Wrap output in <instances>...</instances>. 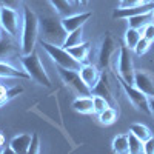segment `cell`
<instances>
[{
  "instance_id": "cell-1",
  "label": "cell",
  "mask_w": 154,
  "mask_h": 154,
  "mask_svg": "<svg viewBox=\"0 0 154 154\" xmlns=\"http://www.w3.org/2000/svg\"><path fill=\"white\" fill-rule=\"evenodd\" d=\"M38 38V17L28 6H23L22 29H20V53L22 56L31 54Z\"/></svg>"
},
{
  "instance_id": "cell-2",
  "label": "cell",
  "mask_w": 154,
  "mask_h": 154,
  "mask_svg": "<svg viewBox=\"0 0 154 154\" xmlns=\"http://www.w3.org/2000/svg\"><path fill=\"white\" fill-rule=\"evenodd\" d=\"M68 32L62 25V20L56 19V16H45L38 19V38L43 42H49L54 45H63Z\"/></svg>"
},
{
  "instance_id": "cell-3",
  "label": "cell",
  "mask_w": 154,
  "mask_h": 154,
  "mask_svg": "<svg viewBox=\"0 0 154 154\" xmlns=\"http://www.w3.org/2000/svg\"><path fill=\"white\" fill-rule=\"evenodd\" d=\"M19 59H20L23 69L29 74V77L35 83H38L40 86H45V88L51 86V79H49L48 72L45 71V66L42 65V60L35 51H32L31 54L20 56Z\"/></svg>"
},
{
  "instance_id": "cell-4",
  "label": "cell",
  "mask_w": 154,
  "mask_h": 154,
  "mask_svg": "<svg viewBox=\"0 0 154 154\" xmlns=\"http://www.w3.org/2000/svg\"><path fill=\"white\" fill-rule=\"evenodd\" d=\"M40 45L46 51V54L51 57V60L57 65V68L79 71L80 66L83 65V63H80L79 60H75L69 54V51L66 48H63L60 45H54V43H49V42H43V40H40Z\"/></svg>"
},
{
  "instance_id": "cell-5",
  "label": "cell",
  "mask_w": 154,
  "mask_h": 154,
  "mask_svg": "<svg viewBox=\"0 0 154 154\" xmlns=\"http://www.w3.org/2000/svg\"><path fill=\"white\" fill-rule=\"evenodd\" d=\"M116 71L119 74V79L134 85V63H133V56L131 49L128 46H119V54L116 57Z\"/></svg>"
},
{
  "instance_id": "cell-6",
  "label": "cell",
  "mask_w": 154,
  "mask_h": 154,
  "mask_svg": "<svg viewBox=\"0 0 154 154\" xmlns=\"http://www.w3.org/2000/svg\"><path fill=\"white\" fill-rule=\"evenodd\" d=\"M0 28L8 35L17 38L22 29V16L14 8L0 6Z\"/></svg>"
},
{
  "instance_id": "cell-7",
  "label": "cell",
  "mask_w": 154,
  "mask_h": 154,
  "mask_svg": "<svg viewBox=\"0 0 154 154\" xmlns=\"http://www.w3.org/2000/svg\"><path fill=\"white\" fill-rule=\"evenodd\" d=\"M122 89H123V93L126 96V99L130 100V103L140 112H143L146 116H151V109H149V97L142 93L139 88H136L134 85H130V83H126L120 79H117Z\"/></svg>"
},
{
  "instance_id": "cell-8",
  "label": "cell",
  "mask_w": 154,
  "mask_h": 154,
  "mask_svg": "<svg viewBox=\"0 0 154 154\" xmlns=\"http://www.w3.org/2000/svg\"><path fill=\"white\" fill-rule=\"evenodd\" d=\"M119 46H120L119 40H116L111 32H106L103 40L100 43V48H99V59L97 60H99L100 68H103V69L109 68L111 62L119 54Z\"/></svg>"
},
{
  "instance_id": "cell-9",
  "label": "cell",
  "mask_w": 154,
  "mask_h": 154,
  "mask_svg": "<svg viewBox=\"0 0 154 154\" xmlns=\"http://www.w3.org/2000/svg\"><path fill=\"white\" fill-rule=\"evenodd\" d=\"M59 75L63 80L68 88H71L74 93H77L79 96H91V89H89L85 82L82 80L80 72L75 69H65V68H59Z\"/></svg>"
},
{
  "instance_id": "cell-10",
  "label": "cell",
  "mask_w": 154,
  "mask_h": 154,
  "mask_svg": "<svg viewBox=\"0 0 154 154\" xmlns=\"http://www.w3.org/2000/svg\"><path fill=\"white\" fill-rule=\"evenodd\" d=\"M91 96H100L105 100H108V103L114 108H117V99L114 96V89H112V83L109 82V77L106 72L100 74V79L96 83L94 88H91Z\"/></svg>"
},
{
  "instance_id": "cell-11",
  "label": "cell",
  "mask_w": 154,
  "mask_h": 154,
  "mask_svg": "<svg viewBox=\"0 0 154 154\" xmlns=\"http://www.w3.org/2000/svg\"><path fill=\"white\" fill-rule=\"evenodd\" d=\"M134 86L139 88L148 97L154 96V74L146 69H136L134 72Z\"/></svg>"
},
{
  "instance_id": "cell-12",
  "label": "cell",
  "mask_w": 154,
  "mask_h": 154,
  "mask_svg": "<svg viewBox=\"0 0 154 154\" xmlns=\"http://www.w3.org/2000/svg\"><path fill=\"white\" fill-rule=\"evenodd\" d=\"M93 12L91 11H85V12H79V14H69V16H65L62 17V25L65 28L66 32H71L74 29H79V28H83V25L91 19Z\"/></svg>"
},
{
  "instance_id": "cell-13",
  "label": "cell",
  "mask_w": 154,
  "mask_h": 154,
  "mask_svg": "<svg viewBox=\"0 0 154 154\" xmlns=\"http://www.w3.org/2000/svg\"><path fill=\"white\" fill-rule=\"evenodd\" d=\"M20 45L14 42V37L6 35L0 38V60H11L14 57H20Z\"/></svg>"
},
{
  "instance_id": "cell-14",
  "label": "cell",
  "mask_w": 154,
  "mask_h": 154,
  "mask_svg": "<svg viewBox=\"0 0 154 154\" xmlns=\"http://www.w3.org/2000/svg\"><path fill=\"white\" fill-rule=\"evenodd\" d=\"M154 9L152 2H145L143 5L133 6V8H117L112 12V19H128L137 14H145V12H151Z\"/></svg>"
},
{
  "instance_id": "cell-15",
  "label": "cell",
  "mask_w": 154,
  "mask_h": 154,
  "mask_svg": "<svg viewBox=\"0 0 154 154\" xmlns=\"http://www.w3.org/2000/svg\"><path fill=\"white\" fill-rule=\"evenodd\" d=\"M79 72H80L82 80L85 82V85L89 89L96 86V83L100 79V74H102L99 71V68L96 65H93V63H83V65L80 66V69H79Z\"/></svg>"
},
{
  "instance_id": "cell-16",
  "label": "cell",
  "mask_w": 154,
  "mask_h": 154,
  "mask_svg": "<svg viewBox=\"0 0 154 154\" xmlns=\"http://www.w3.org/2000/svg\"><path fill=\"white\" fill-rule=\"evenodd\" d=\"M0 79H31L25 69H19L6 60H0Z\"/></svg>"
},
{
  "instance_id": "cell-17",
  "label": "cell",
  "mask_w": 154,
  "mask_h": 154,
  "mask_svg": "<svg viewBox=\"0 0 154 154\" xmlns=\"http://www.w3.org/2000/svg\"><path fill=\"white\" fill-rule=\"evenodd\" d=\"M72 108L80 114H96L93 96H77L72 100Z\"/></svg>"
},
{
  "instance_id": "cell-18",
  "label": "cell",
  "mask_w": 154,
  "mask_h": 154,
  "mask_svg": "<svg viewBox=\"0 0 154 154\" xmlns=\"http://www.w3.org/2000/svg\"><path fill=\"white\" fill-rule=\"evenodd\" d=\"M31 136L32 134H19L14 136L9 142V148L12 152L16 154H25L29 149V143H31Z\"/></svg>"
},
{
  "instance_id": "cell-19",
  "label": "cell",
  "mask_w": 154,
  "mask_h": 154,
  "mask_svg": "<svg viewBox=\"0 0 154 154\" xmlns=\"http://www.w3.org/2000/svg\"><path fill=\"white\" fill-rule=\"evenodd\" d=\"M69 51V54L75 59L79 60L80 63H86L88 60V56H89V51H91V43L89 42H82L75 46H71V48H66Z\"/></svg>"
},
{
  "instance_id": "cell-20",
  "label": "cell",
  "mask_w": 154,
  "mask_h": 154,
  "mask_svg": "<svg viewBox=\"0 0 154 154\" xmlns=\"http://www.w3.org/2000/svg\"><path fill=\"white\" fill-rule=\"evenodd\" d=\"M126 22H128V26H131V28H136V29H140V31H142L148 23L154 22L152 11H151V12H145V14H137V16H133V17H128Z\"/></svg>"
},
{
  "instance_id": "cell-21",
  "label": "cell",
  "mask_w": 154,
  "mask_h": 154,
  "mask_svg": "<svg viewBox=\"0 0 154 154\" xmlns=\"http://www.w3.org/2000/svg\"><path fill=\"white\" fill-rule=\"evenodd\" d=\"M112 152L116 154H126L130 152V143H128V134H119L112 139L111 143Z\"/></svg>"
},
{
  "instance_id": "cell-22",
  "label": "cell",
  "mask_w": 154,
  "mask_h": 154,
  "mask_svg": "<svg viewBox=\"0 0 154 154\" xmlns=\"http://www.w3.org/2000/svg\"><path fill=\"white\" fill-rule=\"evenodd\" d=\"M142 38V31L140 29H136V28H131V26H128V29L125 31V37H123V40H125V46H128L131 51L136 48L137 42Z\"/></svg>"
},
{
  "instance_id": "cell-23",
  "label": "cell",
  "mask_w": 154,
  "mask_h": 154,
  "mask_svg": "<svg viewBox=\"0 0 154 154\" xmlns=\"http://www.w3.org/2000/svg\"><path fill=\"white\" fill-rule=\"evenodd\" d=\"M48 2L51 3V6L54 8V11L62 17L69 16L71 11H72L71 0H48Z\"/></svg>"
},
{
  "instance_id": "cell-24",
  "label": "cell",
  "mask_w": 154,
  "mask_h": 154,
  "mask_svg": "<svg viewBox=\"0 0 154 154\" xmlns=\"http://www.w3.org/2000/svg\"><path fill=\"white\" fill-rule=\"evenodd\" d=\"M97 116H99V122L102 125H112L116 120H117L119 112H117V109H116L114 106H108L103 111H100Z\"/></svg>"
},
{
  "instance_id": "cell-25",
  "label": "cell",
  "mask_w": 154,
  "mask_h": 154,
  "mask_svg": "<svg viewBox=\"0 0 154 154\" xmlns=\"http://www.w3.org/2000/svg\"><path fill=\"white\" fill-rule=\"evenodd\" d=\"M83 42V28H79V29H74L71 32H68L65 42H63V48H71V46H75Z\"/></svg>"
},
{
  "instance_id": "cell-26",
  "label": "cell",
  "mask_w": 154,
  "mask_h": 154,
  "mask_svg": "<svg viewBox=\"0 0 154 154\" xmlns=\"http://www.w3.org/2000/svg\"><path fill=\"white\" fill-rule=\"evenodd\" d=\"M130 133L137 136L140 140H146L149 136H151V131H149V128L143 123H133L130 126Z\"/></svg>"
},
{
  "instance_id": "cell-27",
  "label": "cell",
  "mask_w": 154,
  "mask_h": 154,
  "mask_svg": "<svg viewBox=\"0 0 154 154\" xmlns=\"http://www.w3.org/2000/svg\"><path fill=\"white\" fill-rule=\"evenodd\" d=\"M128 143H130V152L131 154L143 152V140H140L137 136L128 133Z\"/></svg>"
},
{
  "instance_id": "cell-28",
  "label": "cell",
  "mask_w": 154,
  "mask_h": 154,
  "mask_svg": "<svg viewBox=\"0 0 154 154\" xmlns=\"http://www.w3.org/2000/svg\"><path fill=\"white\" fill-rule=\"evenodd\" d=\"M149 46H151V42L146 40V38L142 35V38H140V40L137 42V45H136V48H134L133 51L136 53V56H145V54L148 53Z\"/></svg>"
},
{
  "instance_id": "cell-29",
  "label": "cell",
  "mask_w": 154,
  "mask_h": 154,
  "mask_svg": "<svg viewBox=\"0 0 154 154\" xmlns=\"http://www.w3.org/2000/svg\"><path fill=\"white\" fill-rule=\"evenodd\" d=\"M93 100H94V109H96V114H99L100 111H103L105 108L111 106L108 103V100H105L103 97H100V96H93Z\"/></svg>"
},
{
  "instance_id": "cell-30",
  "label": "cell",
  "mask_w": 154,
  "mask_h": 154,
  "mask_svg": "<svg viewBox=\"0 0 154 154\" xmlns=\"http://www.w3.org/2000/svg\"><path fill=\"white\" fill-rule=\"evenodd\" d=\"M38 152H40V139H38V136L34 133L31 136V143H29L28 154H38Z\"/></svg>"
},
{
  "instance_id": "cell-31",
  "label": "cell",
  "mask_w": 154,
  "mask_h": 154,
  "mask_svg": "<svg viewBox=\"0 0 154 154\" xmlns=\"http://www.w3.org/2000/svg\"><path fill=\"white\" fill-rule=\"evenodd\" d=\"M142 35L146 38V40H149L151 43H154V22L148 23L146 26L142 29Z\"/></svg>"
},
{
  "instance_id": "cell-32",
  "label": "cell",
  "mask_w": 154,
  "mask_h": 154,
  "mask_svg": "<svg viewBox=\"0 0 154 154\" xmlns=\"http://www.w3.org/2000/svg\"><path fill=\"white\" fill-rule=\"evenodd\" d=\"M146 0H120L117 8H133V6H139L143 5Z\"/></svg>"
},
{
  "instance_id": "cell-33",
  "label": "cell",
  "mask_w": 154,
  "mask_h": 154,
  "mask_svg": "<svg viewBox=\"0 0 154 154\" xmlns=\"http://www.w3.org/2000/svg\"><path fill=\"white\" fill-rule=\"evenodd\" d=\"M143 152L154 154V136H149L146 140H143Z\"/></svg>"
},
{
  "instance_id": "cell-34",
  "label": "cell",
  "mask_w": 154,
  "mask_h": 154,
  "mask_svg": "<svg viewBox=\"0 0 154 154\" xmlns=\"http://www.w3.org/2000/svg\"><path fill=\"white\" fill-rule=\"evenodd\" d=\"M2 6H8V8H14L19 9V6L22 5V0H0Z\"/></svg>"
},
{
  "instance_id": "cell-35",
  "label": "cell",
  "mask_w": 154,
  "mask_h": 154,
  "mask_svg": "<svg viewBox=\"0 0 154 154\" xmlns=\"http://www.w3.org/2000/svg\"><path fill=\"white\" fill-rule=\"evenodd\" d=\"M23 93V88L22 86H14V88H8V100L17 97L19 94Z\"/></svg>"
},
{
  "instance_id": "cell-36",
  "label": "cell",
  "mask_w": 154,
  "mask_h": 154,
  "mask_svg": "<svg viewBox=\"0 0 154 154\" xmlns=\"http://www.w3.org/2000/svg\"><path fill=\"white\" fill-rule=\"evenodd\" d=\"M0 99L8 102V88L3 86V85H0Z\"/></svg>"
},
{
  "instance_id": "cell-37",
  "label": "cell",
  "mask_w": 154,
  "mask_h": 154,
  "mask_svg": "<svg viewBox=\"0 0 154 154\" xmlns=\"http://www.w3.org/2000/svg\"><path fill=\"white\" fill-rule=\"evenodd\" d=\"M149 109H151V116H154V96H149Z\"/></svg>"
},
{
  "instance_id": "cell-38",
  "label": "cell",
  "mask_w": 154,
  "mask_h": 154,
  "mask_svg": "<svg viewBox=\"0 0 154 154\" xmlns=\"http://www.w3.org/2000/svg\"><path fill=\"white\" fill-rule=\"evenodd\" d=\"M5 145V139H3V134H0V146Z\"/></svg>"
},
{
  "instance_id": "cell-39",
  "label": "cell",
  "mask_w": 154,
  "mask_h": 154,
  "mask_svg": "<svg viewBox=\"0 0 154 154\" xmlns=\"http://www.w3.org/2000/svg\"><path fill=\"white\" fill-rule=\"evenodd\" d=\"M88 2H89V0H79V5H88Z\"/></svg>"
},
{
  "instance_id": "cell-40",
  "label": "cell",
  "mask_w": 154,
  "mask_h": 154,
  "mask_svg": "<svg viewBox=\"0 0 154 154\" xmlns=\"http://www.w3.org/2000/svg\"><path fill=\"white\" fill-rule=\"evenodd\" d=\"M3 103H6V102H5V100H2V99H0V106H2Z\"/></svg>"
},
{
  "instance_id": "cell-41",
  "label": "cell",
  "mask_w": 154,
  "mask_h": 154,
  "mask_svg": "<svg viewBox=\"0 0 154 154\" xmlns=\"http://www.w3.org/2000/svg\"><path fill=\"white\" fill-rule=\"evenodd\" d=\"M71 2H74V3H77V5H79V0H71Z\"/></svg>"
},
{
  "instance_id": "cell-42",
  "label": "cell",
  "mask_w": 154,
  "mask_h": 154,
  "mask_svg": "<svg viewBox=\"0 0 154 154\" xmlns=\"http://www.w3.org/2000/svg\"><path fill=\"white\" fill-rule=\"evenodd\" d=\"M3 37V34H2V29H0V38H2Z\"/></svg>"
},
{
  "instance_id": "cell-43",
  "label": "cell",
  "mask_w": 154,
  "mask_h": 154,
  "mask_svg": "<svg viewBox=\"0 0 154 154\" xmlns=\"http://www.w3.org/2000/svg\"><path fill=\"white\" fill-rule=\"evenodd\" d=\"M149 2H152V3H154V0H149Z\"/></svg>"
},
{
  "instance_id": "cell-44",
  "label": "cell",
  "mask_w": 154,
  "mask_h": 154,
  "mask_svg": "<svg viewBox=\"0 0 154 154\" xmlns=\"http://www.w3.org/2000/svg\"><path fill=\"white\" fill-rule=\"evenodd\" d=\"M152 16H154V9H152Z\"/></svg>"
}]
</instances>
